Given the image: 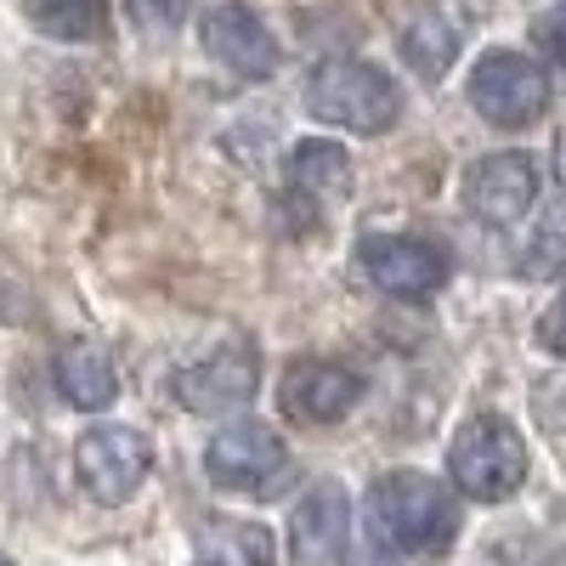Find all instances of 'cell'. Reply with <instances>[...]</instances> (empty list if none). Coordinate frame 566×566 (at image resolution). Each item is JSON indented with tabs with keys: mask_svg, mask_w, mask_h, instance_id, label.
<instances>
[{
	"mask_svg": "<svg viewBox=\"0 0 566 566\" xmlns=\"http://www.w3.org/2000/svg\"><path fill=\"white\" fill-rule=\"evenodd\" d=\"M459 57V23L442 7H424L408 29H402V63L419 80H442Z\"/></svg>",
	"mask_w": 566,
	"mask_h": 566,
	"instance_id": "5bb4252c",
	"label": "cell"
},
{
	"mask_svg": "<svg viewBox=\"0 0 566 566\" xmlns=\"http://www.w3.org/2000/svg\"><path fill=\"white\" fill-rule=\"evenodd\" d=\"M352 504L340 482H317L295 510H290V560L295 566H335L346 549Z\"/></svg>",
	"mask_w": 566,
	"mask_h": 566,
	"instance_id": "7c38bea8",
	"label": "cell"
},
{
	"mask_svg": "<svg viewBox=\"0 0 566 566\" xmlns=\"http://www.w3.org/2000/svg\"><path fill=\"white\" fill-rule=\"evenodd\" d=\"M290 176L301 193L312 199H346L352 193V159L340 142H295V154H290Z\"/></svg>",
	"mask_w": 566,
	"mask_h": 566,
	"instance_id": "9a60e30c",
	"label": "cell"
},
{
	"mask_svg": "<svg viewBox=\"0 0 566 566\" xmlns=\"http://www.w3.org/2000/svg\"><path fill=\"white\" fill-rule=\"evenodd\" d=\"M29 23L57 40H97L108 29V0H23Z\"/></svg>",
	"mask_w": 566,
	"mask_h": 566,
	"instance_id": "2e32d148",
	"label": "cell"
},
{
	"mask_svg": "<svg viewBox=\"0 0 566 566\" xmlns=\"http://www.w3.org/2000/svg\"><path fill=\"white\" fill-rule=\"evenodd\" d=\"M352 566H397V560H391V555H386L380 544H363V549L352 555Z\"/></svg>",
	"mask_w": 566,
	"mask_h": 566,
	"instance_id": "ffe728a7",
	"label": "cell"
},
{
	"mask_svg": "<svg viewBox=\"0 0 566 566\" xmlns=\"http://www.w3.org/2000/svg\"><path fill=\"white\" fill-rule=\"evenodd\" d=\"M205 476L221 488V493H250V499H266L283 476H290V448L272 424L261 419H232L227 431L210 437L205 448Z\"/></svg>",
	"mask_w": 566,
	"mask_h": 566,
	"instance_id": "277c9868",
	"label": "cell"
},
{
	"mask_svg": "<svg viewBox=\"0 0 566 566\" xmlns=\"http://www.w3.org/2000/svg\"><path fill=\"white\" fill-rule=\"evenodd\" d=\"M538 199V165L527 154H488L464 170V210L488 227H515Z\"/></svg>",
	"mask_w": 566,
	"mask_h": 566,
	"instance_id": "30bf717a",
	"label": "cell"
},
{
	"mask_svg": "<svg viewBox=\"0 0 566 566\" xmlns=\"http://www.w3.org/2000/svg\"><path fill=\"white\" fill-rule=\"evenodd\" d=\"M368 515L380 538H391L397 549H419V555H442L459 538V504L437 476L419 470H391L368 488Z\"/></svg>",
	"mask_w": 566,
	"mask_h": 566,
	"instance_id": "6da1fadb",
	"label": "cell"
},
{
	"mask_svg": "<svg viewBox=\"0 0 566 566\" xmlns=\"http://www.w3.org/2000/svg\"><path fill=\"white\" fill-rule=\"evenodd\" d=\"M199 40H205V52L221 69L244 74V80L277 74V40H272V29L255 18V7H244V0H216V7H205Z\"/></svg>",
	"mask_w": 566,
	"mask_h": 566,
	"instance_id": "9c48e42d",
	"label": "cell"
},
{
	"mask_svg": "<svg viewBox=\"0 0 566 566\" xmlns=\"http://www.w3.org/2000/svg\"><path fill=\"white\" fill-rule=\"evenodd\" d=\"M306 114L323 119V125H340V130L380 136V130H391L397 114H402V91H397V80H391L386 69L335 57V63H323V69L306 80Z\"/></svg>",
	"mask_w": 566,
	"mask_h": 566,
	"instance_id": "3957f363",
	"label": "cell"
},
{
	"mask_svg": "<svg viewBox=\"0 0 566 566\" xmlns=\"http://www.w3.org/2000/svg\"><path fill=\"white\" fill-rule=\"evenodd\" d=\"M0 566H18V560H7V555H0Z\"/></svg>",
	"mask_w": 566,
	"mask_h": 566,
	"instance_id": "7402d4cb",
	"label": "cell"
},
{
	"mask_svg": "<svg viewBox=\"0 0 566 566\" xmlns=\"http://www.w3.org/2000/svg\"><path fill=\"white\" fill-rule=\"evenodd\" d=\"M522 272H533V277H555V272H566V193L544 210L538 232L527 239V250H522Z\"/></svg>",
	"mask_w": 566,
	"mask_h": 566,
	"instance_id": "ac0fdd59",
	"label": "cell"
},
{
	"mask_svg": "<svg viewBox=\"0 0 566 566\" xmlns=\"http://www.w3.org/2000/svg\"><path fill=\"white\" fill-rule=\"evenodd\" d=\"M154 470V442L130 424H91L74 442V476L97 504H125Z\"/></svg>",
	"mask_w": 566,
	"mask_h": 566,
	"instance_id": "5b68a950",
	"label": "cell"
},
{
	"mask_svg": "<svg viewBox=\"0 0 566 566\" xmlns=\"http://www.w3.org/2000/svg\"><path fill=\"white\" fill-rule=\"evenodd\" d=\"M448 476L464 499H476V504H499L510 499L515 488L527 482V442L522 431H515L510 419L499 413H476V419H464L453 442H448Z\"/></svg>",
	"mask_w": 566,
	"mask_h": 566,
	"instance_id": "7a4b0ae2",
	"label": "cell"
},
{
	"mask_svg": "<svg viewBox=\"0 0 566 566\" xmlns=\"http://www.w3.org/2000/svg\"><path fill=\"white\" fill-rule=\"evenodd\" d=\"M560 176H566V142H560Z\"/></svg>",
	"mask_w": 566,
	"mask_h": 566,
	"instance_id": "44dd1931",
	"label": "cell"
},
{
	"mask_svg": "<svg viewBox=\"0 0 566 566\" xmlns=\"http://www.w3.org/2000/svg\"><path fill=\"white\" fill-rule=\"evenodd\" d=\"M357 261L374 290L397 301H424L448 283V250L431 239H413V232H368L357 244Z\"/></svg>",
	"mask_w": 566,
	"mask_h": 566,
	"instance_id": "ba28073f",
	"label": "cell"
},
{
	"mask_svg": "<svg viewBox=\"0 0 566 566\" xmlns=\"http://www.w3.org/2000/svg\"><path fill=\"white\" fill-rule=\"evenodd\" d=\"M125 12L142 34H170L187 18V0H125Z\"/></svg>",
	"mask_w": 566,
	"mask_h": 566,
	"instance_id": "d6986e66",
	"label": "cell"
},
{
	"mask_svg": "<svg viewBox=\"0 0 566 566\" xmlns=\"http://www.w3.org/2000/svg\"><path fill=\"white\" fill-rule=\"evenodd\" d=\"M57 391H63L74 408H85V413H103V408H114V397H119L114 357H108L103 346H91V340L69 346V352L57 357Z\"/></svg>",
	"mask_w": 566,
	"mask_h": 566,
	"instance_id": "4fadbf2b",
	"label": "cell"
},
{
	"mask_svg": "<svg viewBox=\"0 0 566 566\" xmlns=\"http://www.w3.org/2000/svg\"><path fill=\"white\" fill-rule=\"evenodd\" d=\"M277 402L301 424H335V419H346L363 402V374H352L346 363L306 357V363H295L290 374H283Z\"/></svg>",
	"mask_w": 566,
	"mask_h": 566,
	"instance_id": "8fae6325",
	"label": "cell"
},
{
	"mask_svg": "<svg viewBox=\"0 0 566 566\" xmlns=\"http://www.w3.org/2000/svg\"><path fill=\"white\" fill-rule=\"evenodd\" d=\"M255 391H261V357H255L250 335L216 340L199 363H187L181 380H176V397L193 413H232V408H244Z\"/></svg>",
	"mask_w": 566,
	"mask_h": 566,
	"instance_id": "52a82bcc",
	"label": "cell"
},
{
	"mask_svg": "<svg viewBox=\"0 0 566 566\" xmlns=\"http://www.w3.org/2000/svg\"><path fill=\"white\" fill-rule=\"evenodd\" d=\"M199 566H272V533L250 522L216 527L199 549Z\"/></svg>",
	"mask_w": 566,
	"mask_h": 566,
	"instance_id": "e0dca14e",
	"label": "cell"
},
{
	"mask_svg": "<svg viewBox=\"0 0 566 566\" xmlns=\"http://www.w3.org/2000/svg\"><path fill=\"white\" fill-rule=\"evenodd\" d=\"M470 108L499 130H527L549 108V80L527 52H488L470 74Z\"/></svg>",
	"mask_w": 566,
	"mask_h": 566,
	"instance_id": "8992f818",
	"label": "cell"
}]
</instances>
